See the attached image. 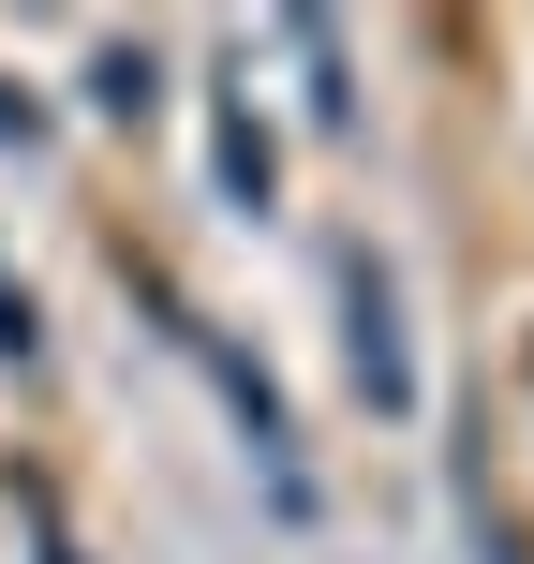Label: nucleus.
Instances as JSON below:
<instances>
[{"instance_id": "nucleus-1", "label": "nucleus", "mask_w": 534, "mask_h": 564, "mask_svg": "<svg viewBox=\"0 0 534 564\" xmlns=\"http://www.w3.org/2000/svg\"><path fill=\"white\" fill-rule=\"evenodd\" d=\"M341 297H357V387H371V401H416V371H401V327H386V282H371V268H341Z\"/></svg>"}]
</instances>
